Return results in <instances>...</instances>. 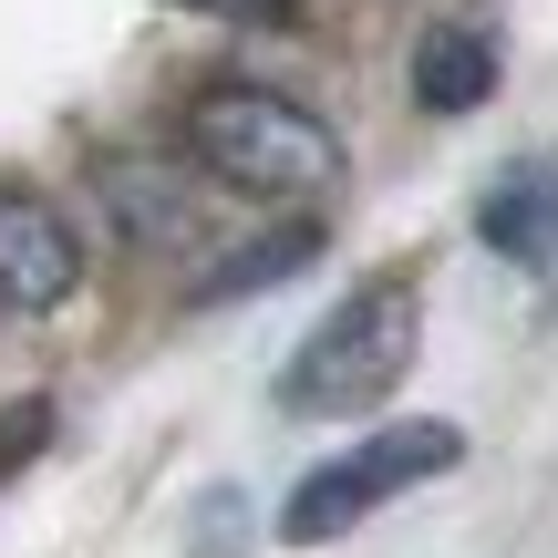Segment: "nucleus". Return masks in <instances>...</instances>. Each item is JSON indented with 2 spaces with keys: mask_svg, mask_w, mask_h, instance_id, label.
I'll use <instances>...</instances> for the list:
<instances>
[{
  "mask_svg": "<svg viewBox=\"0 0 558 558\" xmlns=\"http://www.w3.org/2000/svg\"><path fill=\"white\" fill-rule=\"evenodd\" d=\"M83 279V239L52 197H0V320L62 311Z\"/></svg>",
  "mask_w": 558,
  "mask_h": 558,
  "instance_id": "nucleus-4",
  "label": "nucleus"
},
{
  "mask_svg": "<svg viewBox=\"0 0 558 558\" xmlns=\"http://www.w3.org/2000/svg\"><path fill=\"white\" fill-rule=\"evenodd\" d=\"M486 94H497V41L476 21H435L414 41V104L424 114H476Z\"/></svg>",
  "mask_w": 558,
  "mask_h": 558,
  "instance_id": "nucleus-6",
  "label": "nucleus"
},
{
  "mask_svg": "<svg viewBox=\"0 0 558 558\" xmlns=\"http://www.w3.org/2000/svg\"><path fill=\"white\" fill-rule=\"evenodd\" d=\"M414 341H424V290L403 269H383L290 352L279 403H290V414H373V403L414 373Z\"/></svg>",
  "mask_w": 558,
  "mask_h": 558,
  "instance_id": "nucleus-2",
  "label": "nucleus"
},
{
  "mask_svg": "<svg viewBox=\"0 0 558 558\" xmlns=\"http://www.w3.org/2000/svg\"><path fill=\"white\" fill-rule=\"evenodd\" d=\"M186 11H207V21H279L290 0H186Z\"/></svg>",
  "mask_w": 558,
  "mask_h": 558,
  "instance_id": "nucleus-8",
  "label": "nucleus"
},
{
  "mask_svg": "<svg viewBox=\"0 0 558 558\" xmlns=\"http://www.w3.org/2000/svg\"><path fill=\"white\" fill-rule=\"evenodd\" d=\"M476 239L497 248L507 269H527V279H548V290H558V166L548 156H518L476 197Z\"/></svg>",
  "mask_w": 558,
  "mask_h": 558,
  "instance_id": "nucleus-5",
  "label": "nucleus"
},
{
  "mask_svg": "<svg viewBox=\"0 0 558 558\" xmlns=\"http://www.w3.org/2000/svg\"><path fill=\"white\" fill-rule=\"evenodd\" d=\"M239 548H248V497L218 486V497L197 507V558H239Z\"/></svg>",
  "mask_w": 558,
  "mask_h": 558,
  "instance_id": "nucleus-7",
  "label": "nucleus"
},
{
  "mask_svg": "<svg viewBox=\"0 0 558 558\" xmlns=\"http://www.w3.org/2000/svg\"><path fill=\"white\" fill-rule=\"evenodd\" d=\"M186 156L218 186L269 197V207H311V197L341 186V135L311 104L269 94V83H207V94L186 104Z\"/></svg>",
  "mask_w": 558,
  "mask_h": 558,
  "instance_id": "nucleus-1",
  "label": "nucleus"
},
{
  "mask_svg": "<svg viewBox=\"0 0 558 558\" xmlns=\"http://www.w3.org/2000/svg\"><path fill=\"white\" fill-rule=\"evenodd\" d=\"M456 465H465V435H456L445 414L383 424V435H362L352 456L311 465V476L290 486V507H279V538H290V548H331V538H352V527L373 518V507L414 497V486L456 476Z\"/></svg>",
  "mask_w": 558,
  "mask_h": 558,
  "instance_id": "nucleus-3",
  "label": "nucleus"
}]
</instances>
